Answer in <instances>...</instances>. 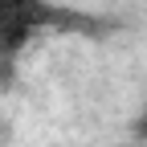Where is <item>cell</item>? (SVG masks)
<instances>
[]
</instances>
